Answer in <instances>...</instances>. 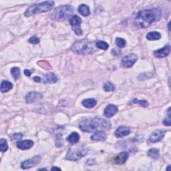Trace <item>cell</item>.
Instances as JSON below:
<instances>
[{"instance_id":"obj_1","label":"cell","mask_w":171,"mask_h":171,"mask_svg":"<svg viewBox=\"0 0 171 171\" xmlns=\"http://www.w3.org/2000/svg\"><path fill=\"white\" fill-rule=\"evenodd\" d=\"M162 12L159 8H152L139 12L135 18V25L137 28H146L160 19Z\"/></svg>"},{"instance_id":"obj_5","label":"cell","mask_w":171,"mask_h":171,"mask_svg":"<svg viewBox=\"0 0 171 171\" xmlns=\"http://www.w3.org/2000/svg\"><path fill=\"white\" fill-rule=\"evenodd\" d=\"M54 3H55L53 1H46L38 3V4L33 5L26 10L24 15L26 17H29L32 15L36 14V13L47 12L53 8Z\"/></svg>"},{"instance_id":"obj_27","label":"cell","mask_w":171,"mask_h":171,"mask_svg":"<svg viewBox=\"0 0 171 171\" xmlns=\"http://www.w3.org/2000/svg\"><path fill=\"white\" fill-rule=\"evenodd\" d=\"M104 90L106 92H112L115 90V86L112 83L108 82L104 84Z\"/></svg>"},{"instance_id":"obj_29","label":"cell","mask_w":171,"mask_h":171,"mask_svg":"<svg viewBox=\"0 0 171 171\" xmlns=\"http://www.w3.org/2000/svg\"><path fill=\"white\" fill-rule=\"evenodd\" d=\"M115 42H116V44L120 48H124V47L126 46V42L125 39L120 38H117L115 40Z\"/></svg>"},{"instance_id":"obj_8","label":"cell","mask_w":171,"mask_h":171,"mask_svg":"<svg viewBox=\"0 0 171 171\" xmlns=\"http://www.w3.org/2000/svg\"><path fill=\"white\" fill-rule=\"evenodd\" d=\"M138 60V56H137L135 53H129V54L125 56L122 58L121 63L122 65L126 68H131V67L135 64V62Z\"/></svg>"},{"instance_id":"obj_9","label":"cell","mask_w":171,"mask_h":171,"mask_svg":"<svg viewBox=\"0 0 171 171\" xmlns=\"http://www.w3.org/2000/svg\"><path fill=\"white\" fill-rule=\"evenodd\" d=\"M41 156H35L33 158L24 160L22 162L21 167L23 169H29L32 167L38 165V164L41 161Z\"/></svg>"},{"instance_id":"obj_39","label":"cell","mask_w":171,"mask_h":171,"mask_svg":"<svg viewBox=\"0 0 171 171\" xmlns=\"http://www.w3.org/2000/svg\"><path fill=\"white\" fill-rule=\"evenodd\" d=\"M168 28H169V29L170 30V23H169V26H168Z\"/></svg>"},{"instance_id":"obj_7","label":"cell","mask_w":171,"mask_h":171,"mask_svg":"<svg viewBox=\"0 0 171 171\" xmlns=\"http://www.w3.org/2000/svg\"><path fill=\"white\" fill-rule=\"evenodd\" d=\"M70 23L71 24L73 31L76 35L81 36L82 34V30L81 29L82 19L78 15H73L70 20Z\"/></svg>"},{"instance_id":"obj_38","label":"cell","mask_w":171,"mask_h":171,"mask_svg":"<svg viewBox=\"0 0 171 171\" xmlns=\"http://www.w3.org/2000/svg\"><path fill=\"white\" fill-rule=\"evenodd\" d=\"M51 170H61V169H60L59 167H56V166H53L51 169Z\"/></svg>"},{"instance_id":"obj_17","label":"cell","mask_w":171,"mask_h":171,"mask_svg":"<svg viewBox=\"0 0 171 171\" xmlns=\"http://www.w3.org/2000/svg\"><path fill=\"white\" fill-rule=\"evenodd\" d=\"M107 139V135L103 131H97L90 137L93 141H104Z\"/></svg>"},{"instance_id":"obj_31","label":"cell","mask_w":171,"mask_h":171,"mask_svg":"<svg viewBox=\"0 0 171 171\" xmlns=\"http://www.w3.org/2000/svg\"><path fill=\"white\" fill-rule=\"evenodd\" d=\"M133 102L135 103V104H139L140 106H142V107H147L149 106V103L147 102L146 100H137V99H135L133 100Z\"/></svg>"},{"instance_id":"obj_28","label":"cell","mask_w":171,"mask_h":171,"mask_svg":"<svg viewBox=\"0 0 171 171\" xmlns=\"http://www.w3.org/2000/svg\"><path fill=\"white\" fill-rule=\"evenodd\" d=\"M8 149V145L7 140L4 139H2L0 140V149L2 152H4L7 151V150Z\"/></svg>"},{"instance_id":"obj_15","label":"cell","mask_w":171,"mask_h":171,"mask_svg":"<svg viewBox=\"0 0 171 171\" xmlns=\"http://www.w3.org/2000/svg\"><path fill=\"white\" fill-rule=\"evenodd\" d=\"M118 112V108L117 106L113 104H110L104 109V115L107 118H111L113 116H115Z\"/></svg>"},{"instance_id":"obj_10","label":"cell","mask_w":171,"mask_h":171,"mask_svg":"<svg viewBox=\"0 0 171 171\" xmlns=\"http://www.w3.org/2000/svg\"><path fill=\"white\" fill-rule=\"evenodd\" d=\"M165 131L161 130H156L153 132L149 137V141L152 143H156L161 141L165 135Z\"/></svg>"},{"instance_id":"obj_21","label":"cell","mask_w":171,"mask_h":171,"mask_svg":"<svg viewBox=\"0 0 171 171\" xmlns=\"http://www.w3.org/2000/svg\"><path fill=\"white\" fill-rule=\"evenodd\" d=\"M67 140L71 144H76L80 140V135L77 132H72L68 136Z\"/></svg>"},{"instance_id":"obj_6","label":"cell","mask_w":171,"mask_h":171,"mask_svg":"<svg viewBox=\"0 0 171 171\" xmlns=\"http://www.w3.org/2000/svg\"><path fill=\"white\" fill-rule=\"evenodd\" d=\"M88 151V148L84 145L73 146L69 149L66 155V159L71 161H76L85 156Z\"/></svg>"},{"instance_id":"obj_26","label":"cell","mask_w":171,"mask_h":171,"mask_svg":"<svg viewBox=\"0 0 171 171\" xmlns=\"http://www.w3.org/2000/svg\"><path fill=\"white\" fill-rule=\"evenodd\" d=\"M96 48L98 49L106 50H108L109 45H108V43H106V42L99 41L97 43H96Z\"/></svg>"},{"instance_id":"obj_4","label":"cell","mask_w":171,"mask_h":171,"mask_svg":"<svg viewBox=\"0 0 171 171\" xmlns=\"http://www.w3.org/2000/svg\"><path fill=\"white\" fill-rule=\"evenodd\" d=\"M74 9L70 5H62L56 8L51 13V19L56 22H63L72 18Z\"/></svg>"},{"instance_id":"obj_36","label":"cell","mask_w":171,"mask_h":171,"mask_svg":"<svg viewBox=\"0 0 171 171\" xmlns=\"http://www.w3.org/2000/svg\"><path fill=\"white\" fill-rule=\"evenodd\" d=\"M31 74H32V72L30 71V70H24V74L27 76H30V75H31Z\"/></svg>"},{"instance_id":"obj_24","label":"cell","mask_w":171,"mask_h":171,"mask_svg":"<svg viewBox=\"0 0 171 171\" xmlns=\"http://www.w3.org/2000/svg\"><path fill=\"white\" fill-rule=\"evenodd\" d=\"M148 155L154 160H157L159 158V151L158 149H152L148 151Z\"/></svg>"},{"instance_id":"obj_18","label":"cell","mask_w":171,"mask_h":171,"mask_svg":"<svg viewBox=\"0 0 171 171\" xmlns=\"http://www.w3.org/2000/svg\"><path fill=\"white\" fill-rule=\"evenodd\" d=\"M58 81V78L53 73H48L43 78V82L46 84H53Z\"/></svg>"},{"instance_id":"obj_33","label":"cell","mask_w":171,"mask_h":171,"mask_svg":"<svg viewBox=\"0 0 171 171\" xmlns=\"http://www.w3.org/2000/svg\"><path fill=\"white\" fill-rule=\"evenodd\" d=\"M39 62L42 63V65H39L40 66L42 67V68H44V69H46V70H50V68H51V66H50V63H48L47 62H46V61H40V62Z\"/></svg>"},{"instance_id":"obj_11","label":"cell","mask_w":171,"mask_h":171,"mask_svg":"<svg viewBox=\"0 0 171 171\" xmlns=\"http://www.w3.org/2000/svg\"><path fill=\"white\" fill-rule=\"evenodd\" d=\"M43 98V95L42 93L32 92L28 94V95L26 96V101L27 103L31 104L38 102Z\"/></svg>"},{"instance_id":"obj_35","label":"cell","mask_w":171,"mask_h":171,"mask_svg":"<svg viewBox=\"0 0 171 171\" xmlns=\"http://www.w3.org/2000/svg\"><path fill=\"white\" fill-rule=\"evenodd\" d=\"M112 53H113L114 56H119L120 54V50L119 49H117V48H115L112 50Z\"/></svg>"},{"instance_id":"obj_37","label":"cell","mask_w":171,"mask_h":171,"mask_svg":"<svg viewBox=\"0 0 171 171\" xmlns=\"http://www.w3.org/2000/svg\"><path fill=\"white\" fill-rule=\"evenodd\" d=\"M33 80H34V81L36 82H41V78H39V77H38V76H35L34 78H33Z\"/></svg>"},{"instance_id":"obj_23","label":"cell","mask_w":171,"mask_h":171,"mask_svg":"<svg viewBox=\"0 0 171 171\" xmlns=\"http://www.w3.org/2000/svg\"><path fill=\"white\" fill-rule=\"evenodd\" d=\"M161 38V34L158 32H149L146 35V39L150 41H154V40H158Z\"/></svg>"},{"instance_id":"obj_3","label":"cell","mask_w":171,"mask_h":171,"mask_svg":"<svg viewBox=\"0 0 171 171\" xmlns=\"http://www.w3.org/2000/svg\"><path fill=\"white\" fill-rule=\"evenodd\" d=\"M72 50L77 54L89 55L96 52L94 43L88 39L76 41L72 46Z\"/></svg>"},{"instance_id":"obj_20","label":"cell","mask_w":171,"mask_h":171,"mask_svg":"<svg viewBox=\"0 0 171 171\" xmlns=\"http://www.w3.org/2000/svg\"><path fill=\"white\" fill-rule=\"evenodd\" d=\"M13 88V84L12 83H11L9 81H7V80H4V81H2L1 83V91L2 92L4 93L9 91L10 90L12 89Z\"/></svg>"},{"instance_id":"obj_12","label":"cell","mask_w":171,"mask_h":171,"mask_svg":"<svg viewBox=\"0 0 171 171\" xmlns=\"http://www.w3.org/2000/svg\"><path fill=\"white\" fill-rule=\"evenodd\" d=\"M170 52V45H166L164 46L162 48L157 50L154 52V56L157 58H162L168 56Z\"/></svg>"},{"instance_id":"obj_13","label":"cell","mask_w":171,"mask_h":171,"mask_svg":"<svg viewBox=\"0 0 171 171\" xmlns=\"http://www.w3.org/2000/svg\"><path fill=\"white\" fill-rule=\"evenodd\" d=\"M131 132V130L126 126H120L116 129L115 132V136L117 138H123V137L128 136Z\"/></svg>"},{"instance_id":"obj_14","label":"cell","mask_w":171,"mask_h":171,"mask_svg":"<svg viewBox=\"0 0 171 171\" xmlns=\"http://www.w3.org/2000/svg\"><path fill=\"white\" fill-rule=\"evenodd\" d=\"M128 153L126 152H122L117 155L114 159V163L116 165H122L125 163L127 159H128Z\"/></svg>"},{"instance_id":"obj_32","label":"cell","mask_w":171,"mask_h":171,"mask_svg":"<svg viewBox=\"0 0 171 171\" xmlns=\"http://www.w3.org/2000/svg\"><path fill=\"white\" fill-rule=\"evenodd\" d=\"M29 42L33 43V44H37L39 43V39L36 36H33L29 39Z\"/></svg>"},{"instance_id":"obj_25","label":"cell","mask_w":171,"mask_h":171,"mask_svg":"<svg viewBox=\"0 0 171 171\" xmlns=\"http://www.w3.org/2000/svg\"><path fill=\"white\" fill-rule=\"evenodd\" d=\"M10 72H11V74L15 80H18L20 78L21 72H20V69L18 67H13L10 70Z\"/></svg>"},{"instance_id":"obj_34","label":"cell","mask_w":171,"mask_h":171,"mask_svg":"<svg viewBox=\"0 0 171 171\" xmlns=\"http://www.w3.org/2000/svg\"><path fill=\"white\" fill-rule=\"evenodd\" d=\"M12 137L14 140H20L23 137V135L21 133H16L14 134Z\"/></svg>"},{"instance_id":"obj_22","label":"cell","mask_w":171,"mask_h":171,"mask_svg":"<svg viewBox=\"0 0 171 171\" xmlns=\"http://www.w3.org/2000/svg\"><path fill=\"white\" fill-rule=\"evenodd\" d=\"M79 13L83 16H88L90 13L89 7L86 4H81L78 8Z\"/></svg>"},{"instance_id":"obj_2","label":"cell","mask_w":171,"mask_h":171,"mask_svg":"<svg viewBox=\"0 0 171 171\" xmlns=\"http://www.w3.org/2000/svg\"><path fill=\"white\" fill-rule=\"evenodd\" d=\"M111 127V124L106 119L96 117L83 120L79 125L80 129L85 132L106 131Z\"/></svg>"},{"instance_id":"obj_19","label":"cell","mask_w":171,"mask_h":171,"mask_svg":"<svg viewBox=\"0 0 171 171\" xmlns=\"http://www.w3.org/2000/svg\"><path fill=\"white\" fill-rule=\"evenodd\" d=\"M82 104L84 106L86 107L87 108H92L96 105L97 102L96 100L93 98H88L84 100Z\"/></svg>"},{"instance_id":"obj_30","label":"cell","mask_w":171,"mask_h":171,"mask_svg":"<svg viewBox=\"0 0 171 171\" xmlns=\"http://www.w3.org/2000/svg\"><path fill=\"white\" fill-rule=\"evenodd\" d=\"M170 108H169L168 110V116L166 117V118L163 121V125L166 126H170Z\"/></svg>"},{"instance_id":"obj_16","label":"cell","mask_w":171,"mask_h":171,"mask_svg":"<svg viewBox=\"0 0 171 171\" xmlns=\"http://www.w3.org/2000/svg\"><path fill=\"white\" fill-rule=\"evenodd\" d=\"M33 146V142L31 140H22V141H19L18 143H17V146H18V148L23 150L31 149Z\"/></svg>"}]
</instances>
